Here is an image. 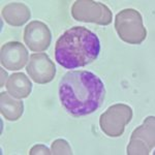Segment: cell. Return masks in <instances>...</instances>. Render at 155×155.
Segmentation results:
<instances>
[{
    "mask_svg": "<svg viewBox=\"0 0 155 155\" xmlns=\"http://www.w3.org/2000/svg\"><path fill=\"white\" fill-rule=\"evenodd\" d=\"M104 82L91 71H68L62 77L59 84L60 102L74 117L97 111L104 101Z\"/></svg>",
    "mask_w": 155,
    "mask_h": 155,
    "instance_id": "obj_1",
    "label": "cell"
},
{
    "mask_svg": "<svg viewBox=\"0 0 155 155\" xmlns=\"http://www.w3.org/2000/svg\"><path fill=\"white\" fill-rule=\"evenodd\" d=\"M54 53L56 61L62 67L76 69L95 61L101 53V41L91 30L74 26L57 39Z\"/></svg>",
    "mask_w": 155,
    "mask_h": 155,
    "instance_id": "obj_2",
    "label": "cell"
},
{
    "mask_svg": "<svg viewBox=\"0 0 155 155\" xmlns=\"http://www.w3.org/2000/svg\"><path fill=\"white\" fill-rule=\"evenodd\" d=\"M115 29L120 39L129 45H141L147 37L142 15L134 8L122 9L116 15Z\"/></svg>",
    "mask_w": 155,
    "mask_h": 155,
    "instance_id": "obj_3",
    "label": "cell"
},
{
    "mask_svg": "<svg viewBox=\"0 0 155 155\" xmlns=\"http://www.w3.org/2000/svg\"><path fill=\"white\" fill-rule=\"evenodd\" d=\"M132 116L134 112L129 106L125 104H113L101 115V129L110 137H121L125 126L131 121Z\"/></svg>",
    "mask_w": 155,
    "mask_h": 155,
    "instance_id": "obj_4",
    "label": "cell"
},
{
    "mask_svg": "<svg viewBox=\"0 0 155 155\" xmlns=\"http://www.w3.org/2000/svg\"><path fill=\"white\" fill-rule=\"evenodd\" d=\"M72 18L80 22L95 23L107 26L113 20V14L106 4L92 0H77L71 6Z\"/></svg>",
    "mask_w": 155,
    "mask_h": 155,
    "instance_id": "obj_5",
    "label": "cell"
},
{
    "mask_svg": "<svg viewBox=\"0 0 155 155\" xmlns=\"http://www.w3.org/2000/svg\"><path fill=\"white\" fill-rule=\"evenodd\" d=\"M155 146V117L149 116L131 134L126 148L128 155H148Z\"/></svg>",
    "mask_w": 155,
    "mask_h": 155,
    "instance_id": "obj_6",
    "label": "cell"
},
{
    "mask_svg": "<svg viewBox=\"0 0 155 155\" xmlns=\"http://www.w3.org/2000/svg\"><path fill=\"white\" fill-rule=\"evenodd\" d=\"M26 71L37 84H48L56 74V66L46 53H36L30 56Z\"/></svg>",
    "mask_w": 155,
    "mask_h": 155,
    "instance_id": "obj_7",
    "label": "cell"
},
{
    "mask_svg": "<svg viewBox=\"0 0 155 155\" xmlns=\"http://www.w3.org/2000/svg\"><path fill=\"white\" fill-rule=\"evenodd\" d=\"M23 38L32 52H45L51 45L52 33L48 25L36 20L25 27Z\"/></svg>",
    "mask_w": 155,
    "mask_h": 155,
    "instance_id": "obj_8",
    "label": "cell"
},
{
    "mask_svg": "<svg viewBox=\"0 0 155 155\" xmlns=\"http://www.w3.org/2000/svg\"><path fill=\"white\" fill-rule=\"evenodd\" d=\"M0 62L8 71H19L28 62V51L20 41H8L1 47Z\"/></svg>",
    "mask_w": 155,
    "mask_h": 155,
    "instance_id": "obj_9",
    "label": "cell"
},
{
    "mask_svg": "<svg viewBox=\"0 0 155 155\" xmlns=\"http://www.w3.org/2000/svg\"><path fill=\"white\" fill-rule=\"evenodd\" d=\"M2 18L8 25L14 27L23 26L31 17V12L22 2H12L6 4L1 11Z\"/></svg>",
    "mask_w": 155,
    "mask_h": 155,
    "instance_id": "obj_10",
    "label": "cell"
},
{
    "mask_svg": "<svg viewBox=\"0 0 155 155\" xmlns=\"http://www.w3.org/2000/svg\"><path fill=\"white\" fill-rule=\"evenodd\" d=\"M5 87L7 92L18 99L28 97L32 91V83L23 72L12 74L7 80Z\"/></svg>",
    "mask_w": 155,
    "mask_h": 155,
    "instance_id": "obj_11",
    "label": "cell"
},
{
    "mask_svg": "<svg viewBox=\"0 0 155 155\" xmlns=\"http://www.w3.org/2000/svg\"><path fill=\"white\" fill-rule=\"evenodd\" d=\"M0 111L1 115L8 121H17L22 117L24 112V104L20 99H15L8 92L0 93Z\"/></svg>",
    "mask_w": 155,
    "mask_h": 155,
    "instance_id": "obj_12",
    "label": "cell"
},
{
    "mask_svg": "<svg viewBox=\"0 0 155 155\" xmlns=\"http://www.w3.org/2000/svg\"><path fill=\"white\" fill-rule=\"evenodd\" d=\"M51 154L53 155H71L72 151L71 148L69 146V144L67 143L65 140L58 139L55 140L52 144L51 148Z\"/></svg>",
    "mask_w": 155,
    "mask_h": 155,
    "instance_id": "obj_13",
    "label": "cell"
},
{
    "mask_svg": "<svg viewBox=\"0 0 155 155\" xmlns=\"http://www.w3.org/2000/svg\"><path fill=\"white\" fill-rule=\"evenodd\" d=\"M30 155H38V154H41V155H49L51 154V151L49 150L48 147H46L45 145H41V144H38V145H35L33 146L31 149H30V152H29Z\"/></svg>",
    "mask_w": 155,
    "mask_h": 155,
    "instance_id": "obj_14",
    "label": "cell"
},
{
    "mask_svg": "<svg viewBox=\"0 0 155 155\" xmlns=\"http://www.w3.org/2000/svg\"><path fill=\"white\" fill-rule=\"evenodd\" d=\"M7 76L6 74V72L3 71V69H1V77H2V79H1V87L3 86L4 83H5V77Z\"/></svg>",
    "mask_w": 155,
    "mask_h": 155,
    "instance_id": "obj_15",
    "label": "cell"
}]
</instances>
